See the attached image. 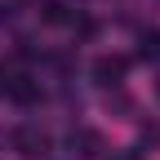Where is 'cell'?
Wrapping results in <instances>:
<instances>
[{
	"instance_id": "cell-1",
	"label": "cell",
	"mask_w": 160,
	"mask_h": 160,
	"mask_svg": "<svg viewBox=\"0 0 160 160\" xmlns=\"http://www.w3.org/2000/svg\"><path fill=\"white\" fill-rule=\"evenodd\" d=\"M13 147L22 151L27 160H36V156H45V151H49V133H45V129H36V125H22V129L13 133Z\"/></svg>"
},
{
	"instance_id": "cell-2",
	"label": "cell",
	"mask_w": 160,
	"mask_h": 160,
	"mask_svg": "<svg viewBox=\"0 0 160 160\" xmlns=\"http://www.w3.org/2000/svg\"><path fill=\"white\" fill-rule=\"evenodd\" d=\"M125 71H129V58H120V53H102L93 62V80H98V85H120Z\"/></svg>"
},
{
	"instance_id": "cell-3",
	"label": "cell",
	"mask_w": 160,
	"mask_h": 160,
	"mask_svg": "<svg viewBox=\"0 0 160 160\" xmlns=\"http://www.w3.org/2000/svg\"><path fill=\"white\" fill-rule=\"evenodd\" d=\"M5 93L13 98V102H36V98H40V85H36L31 76H9V89Z\"/></svg>"
},
{
	"instance_id": "cell-4",
	"label": "cell",
	"mask_w": 160,
	"mask_h": 160,
	"mask_svg": "<svg viewBox=\"0 0 160 160\" xmlns=\"http://www.w3.org/2000/svg\"><path fill=\"white\" fill-rule=\"evenodd\" d=\"M40 9H45V13H40L45 22H76V13H71V9L62 5V0H45Z\"/></svg>"
},
{
	"instance_id": "cell-5",
	"label": "cell",
	"mask_w": 160,
	"mask_h": 160,
	"mask_svg": "<svg viewBox=\"0 0 160 160\" xmlns=\"http://www.w3.org/2000/svg\"><path fill=\"white\" fill-rule=\"evenodd\" d=\"M138 58H160V31H142L138 36Z\"/></svg>"
},
{
	"instance_id": "cell-6",
	"label": "cell",
	"mask_w": 160,
	"mask_h": 160,
	"mask_svg": "<svg viewBox=\"0 0 160 160\" xmlns=\"http://www.w3.org/2000/svg\"><path fill=\"white\" fill-rule=\"evenodd\" d=\"M9 76H13L9 67H0V98H5V89H9Z\"/></svg>"
},
{
	"instance_id": "cell-7",
	"label": "cell",
	"mask_w": 160,
	"mask_h": 160,
	"mask_svg": "<svg viewBox=\"0 0 160 160\" xmlns=\"http://www.w3.org/2000/svg\"><path fill=\"white\" fill-rule=\"evenodd\" d=\"M111 160H142L138 151H120V156H111Z\"/></svg>"
},
{
	"instance_id": "cell-8",
	"label": "cell",
	"mask_w": 160,
	"mask_h": 160,
	"mask_svg": "<svg viewBox=\"0 0 160 160\" xmlns=\"http://www.w3.org/2000/svg\"><path fill=\"white\" fill-rule=\"evenodd\" d=\"M156 93H160V85H156Z\"/></svg>"
}]
</instances>
